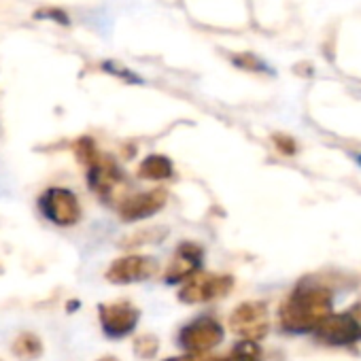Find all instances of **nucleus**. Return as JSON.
<instances>
[{
  "label": "nucleus",
  "mask_w": 361,
  "mask_h": 361,
  "mask_svg": "<svg viewBox=\"0 0 361 361\" xmlns=\"http://www.w3.org/2000/svg\"><path fill=\"white\" fill-rule=\"evenodd\" d=\"M164 361H217V357H213L209 353H188L180 357H168Z\"/></svg>",
  "instance_id": "16"
},
{
  "label": "nucleus",
  "mask_w": 361,
  "mask_h": 361,
  "mask_svg": "<svg viewBox=\"0 0 361 361\" xmlns=\"http://www.w3.org/2000/svg\"><path fill=\"white\" fill-rule=\"evenodd\" d=\"M79 159L87 164V183L94 194H98L104 202H113L119 194V188L126 183L123 172L109 155L98 153L90 138H81L77 145Z\"/></svg>",
  "instance_id": "2"
},
{
  "label": "nucleus",
  "mask_w": 361,
  "mask_h": 361,
  "mask_svg": "<svg viewBox=\"0 0 361 361\" xmlns=\"http://www.w3.org/2000/svg\"><path fill=\"white\" fill-rule=\"evenodd\" d=\"M234 279L230 274H211V272H198L178 291V300L185 304H204L217 298H224L232 291Z\"/></svg>",
  "instance_id": "3"
},
{
  "label": "nucleus",
  "mask_w": 361,
  "mask_h": 361,
  "mask_svg": "<svg viewBox=\"0 0 361 361\" xmlns=\"http://www.w3.org/2000/svg\"><path fill=\"white\" fill-rule=\"evenodd\" d=\"M350 314H353V317H355V319H357V321L361 323V304H357V306H355V308L350 310Z\"/></svg>",
  "instance_id": "18"
},
{
  "label": "nucleus",
  "mask_w": 361,
  "mask_h": 361,
  "mask_svg": "<svg viewBox=\"0 0 361 361\" xmlns=\"http://www.w3.org/2000/svg\"><path fill=\"white\" fill-rule=\"evenodd\" d=\"M157 348H159L157 338H155V336H151V334L140 336V338L136 340V344H134V353H136L138 357H142V359H151V357H155Z\"/></svg>",
  "instance_id": "15"
},
{
  "label": "nucleus",
  "mask_w": 361,
  "mask_h": 361,
  "mask_svg": "<svg viewBox=\"0 0 361 361\" xmlns=\"http://www.w3.org/2000/svg\"><path fill=\"white\" fill-rule=\"evenodd\" d=\"M13 355L20 357V359H37L43 355V344L39 340V336L35 334H20L13 342Z\"/></svg>",
  "instance_id": "13"
},
{
  "label": "nucleus",
  "mask_w": 361,
  "mask_h": 361,
  "mask_svg": "<svg viewBox=\"0 0 361 361\" xmlns=\"http://www.w3.org/2000/svg\"><path fill=\"white\" fill-rule=\"evenodd\" d=\"M224 342V327L213 317H198L178 331V344L188 353H209Z\"/></svg>",
  "instance_id": "5"
},
{
  "label": "nucleus",
  "mask_w": 361,
  "mask_h": 361,
  "mask_svg": "<svg viewBox=\"0 0 361 361\" xmlns=\"http://www.w3.org/2000/svg\"><path fill=\"white\" fill-rule=\"evenodd\" d=\"M39 209L47 221H51L60 228L75 226L81 219V204H79L77 196L64 188H49L39 198Z\"/></svg>",
  "instance_id": "4"
},
{
  "label": "nucleus",
  "mask_w": 361,
  "mask_h": 361,
  "mask_svg": "<svg viewBox=\"0 0 361 361\" xmlns=\"http://www.w3.org/2000/svg\"><path fill=\"white\" fill-rule=\"evenodd\" d=\"M359 164H361V155H359Z\"/></svg>",
  "instance_id": "20"
},
{
  "label": "nucleus",
  "mask_w": 361,
  "mask_h": 361,
  "mask_svg": "<svg viewBox=\"0 0 361 361\" xmlns=\"http://www.w3.org/2000/svg\"><path fill=\"white\" fill-rule=\"evenodd\" d=\"M174 172L172 161L166 155H149L142 159V164L138 166V176L147 178V180H161V178H170Z\"/></svg>",
  "instance_id": "12"
},
{
  "label": "nucleus",
  "mask_w": 361,
  "mask_h": 361,
  "mask_svg": "<svg viewBox=\"0 0 361 361\" xmlns=\"http://www.w3.org/2000/svg\"><path fill=\"white\" fill-rule=\"evenodd\" d=\"M157 262L149 255H128L115 259L109 270L106 279L115 285H130V283H140L157 274Z\"/></svg>",
  "instance_id": "9"
},
{
  "label": "nucleus",
  "mask_w": 361,
  "mask_h": 361,
  "mask_svg": "<svg viewBox=\"0 0 361 361\" xmlns=\"http://www.w3.org/2000/svg\"><path fill=\"white\" fill-rule=\"evenodd\" d=\"M168 200V192L164 188L157 190H149L145 194H134L130 198H126L119 204V215L123 221H140V219H149L155 213H159L164 209Z\"/></svg>",
  "instance_id": "11"
},
{
  "label": "nucleus",
  "mask_w": 361,
  "mask_h": 361,
  "mask_svg": "<svg viewBox=\"0 0 361 361\" xmlns=\"http://www.w3.org/2000/svg\"><path fill=\"white\" fill-rule=\"evenodd\" d=\"M268 306L264 302H245L230 314V327L236 336L257 342L268 334Z\"/></svg>",
  "instance_id": "6"
},
{
  "label": "nucleus",
  "mask_w": 361,
  "mask_h": 361,
  "mask_svg": "<svg viewBox=\"0 0 361 361\" xmlns=\"http://www.w3.org/2000/svg\"><path fill=\"white\" fill-rule=\"evenodd\" d=\"M274 142L279 145V149L287 155H291L295 151V142L289 138V136H274Z\"/></svg>",
  "instance_id": "17"
},
{
  "label": "nucleus",
  "mask_w": 361,
  "mask_h": 361,
  "mask_svg": "<svg viewBox=\"0 0 361 361\" xmlns=\"http://www.w3.org/2000/svg\"><path fill=\"white\" fill-rule=\"evenodd\" d=\"M327 314H331V293L321 285L302 283L281 306L279 321L285 331L306 334L314 331Z\"/></svg>",
  "instance_id": "1"
},
{
  "label": "nucleus",
  "mask_w": 361,
  "mask_h": 361,
  "mask_svg": "<svg viewBox=\"0 0 361 361\" xmlns=\"http://www.w3.org/2000/svg\"><path fill=\"white\" fill-rule=\"evenodd\" d=\"M314 338L329 346H348L361 340V323L350 312L327 314L317 327Z\"/></svg>",
  "instance_id": "7"
},
{
  "label": "nucleus",
  "mask_w": 361,
  "mask_h": 361,
  "mask_svg": "<svg viewBox=\"0 0 361 361\" xmlns=\"http://www.w3.org/2000/svg\"><path fill=\"white\" fill-rule=\"evenodd\" d=\"M100 361H117V359H115V357H102Z\"/></svg>",
  "instance_id": "19"
},
{
  "label": "nucleus",
  "mask_w": 361,
  "mask_h": 361,
  "mask_svg": "<svg viewBox=\"0 0 361 361\" xmlns=\"http://www.w3.org/2000/svg\"><path fill=\"white\" fill-rule=\"evenodd\" d=\"M217 361H262V348L257 342L243 340L226 357H221Z\"/></svg>",
  "instance_id": "14"
},
{
  "label": "nucleus",
  "mask_w": 361,
  "mask_h": 361,
  "mask_svg": "<svg viewBox=\"0 0 361 361\" xmlns=\"http://www.w3.org/2000/svg\"><path fill=\"white\" fill-rule=\"evenodd\" d=\"M202 257H204V251L202 247H198L196 243H183L178 245L168 268H166V274H164V281L168 285H178V283H185L190 281L194 274L200 272L202 268Z\"/></svg>",
  "instance_id": "10"
},
{
  "label": "nucleus",
  "mask_w": 361,
  "mask_h": 361,
  "mask_svg": "<svg viewBox=\"0 0 361 361\" xmlns=\"http://www.w3.org/2000/svg\"><path fill=\"white\" fill-rule=\"evenodd\" d=\"M98 317L104 336L111 340H119L134 331L140 319V310L130 302H113V304H102Z\"/></svg>",
  "instance_id": "8"
}]
</instances>
